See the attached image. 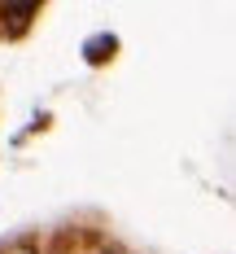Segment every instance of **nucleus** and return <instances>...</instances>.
<instances>
[{"label": "nucleus", "instance_id": "obj_1", "mask_svg": "<svg viewBox=\"0 0 236 254\" xmlns=\"http://www.w3.org/2000/svg\"><path fill=\"white\" fill-rule=\"evenodd\" d=\"M118 49H123V40L114 35V31H92L83 44H79V57H83V66H109L114 57H118Z\"/></svg>", "mask_w": 236, "mask_h": 254}, {"label": "nucleus", "instance_id": "obj_2", "mask_svg": "<svg viewBox=\"0 0 236 254\" xmlns=\"http://www.w3.org/2000/svg\"><path fill=\"white\" fill-rule=\"evenodd\" d=\"M0 254H44V246H40V237H31V232H22V237H13L9 246Z\"/></svg>", "mask_w": 236, "mask_h": 254}, {"label": "nucleus", "instance_id": "obj_3", "mask_svg": "<svg viewBox=\"0 0 236 254\" xmlns=\"http://www.w3.org/2000/svg\"><path fill=\"white\" fill-rule=\"evenodd\" d=\"M52 127V110H35V114H31V123H26V131L22 136H35V131H48Z\"/></svg>", "mask_w": 236, "mask_h": 254}, {"label": "nucleus", "instance_id": "obj_4", "mask_svg": "<svg viewBox=\"0 0 236 254\" xmlns=\"http://www.w3.org/2000/svg\"><path fill=\"white\" fill-rule=\"evenodd\" d=\"M44 254H79V250H66V246H57V250H44Z\"/></svg>", "mask_w": 236, "mask_h": 254}]
</instances>
